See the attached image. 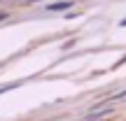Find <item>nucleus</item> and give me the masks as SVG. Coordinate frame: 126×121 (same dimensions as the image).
Wrapping results in <instances>:
<instances>
[{
	"label": "nucleus",
	"mask_w": 126,
	"mask_h": 121,
	"mask_svg": "<svg viewBox=\"0 0 126 121\" xmlns=\"http://www.w3.org/2000/svg\"><path fill=\"white\" fill-rule=\"evenodd\" d=\"M70 7V2H54V5H49V12H61V9H68Z\"/></svg>",
	"instance_id": "f257e3e1"
}]
</instances>
